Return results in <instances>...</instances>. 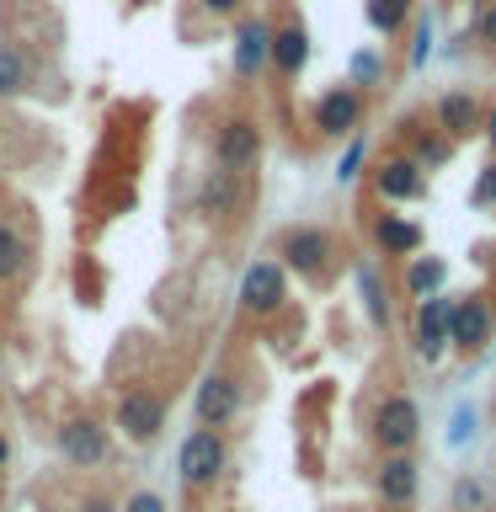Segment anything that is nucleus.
Returning a JSON list of instances; mask_svg holds the SVG:
<instances>
[{
  "mask_svg": "<svg viewBox=\"0 0 496 512\" xmlns=\"http://www.w3.org/2000/svg\"><path fill=\"white\" fill-rule=\"evenodd\" d=\"M27 272H32V240L11 219H0V288L22 283Z\"/></svg>",
  "mask_w": 496,
  "mask_h": 512,
  "instance_id": "obj_19",
  "label": "nucleus"
},
{
  "mask_svg": "<svg viewBox=\"0 0 496 512\" xmlns=\"http://www.w3.org/2000/svg\"><path fill=\"white\" fill-rule=\"evenodd\" d=\"M363 112H368V96L358 86H331V91H320V102H315L310 118H315V134L347 139V134H358Z\"/></svg>",
  "mask_w": 496,
  "mask_h": 512,
  "instance_id": "obj_9",
  "label": "nucleus"
},
{
  "mask_svg": "<svg viewBox=\"0 0 496 512\" xmlns=\"http://www.w3.org/2000/svg\"><path fill=\"white\" fill-rule=\"evenodd\" d=\"M240 310L251 320H272L288 310V272L278 267V256H262V262L246 267V278H240Z\"/></svg>",
  "mask_w": 496,
  "mask_h": 512,
  "instance_id": "obj_6",
  "label": "nucleus"
},
{
  "mask_svg": "<svg viewBox=\"0 0 496 512\" xmlns=\"http://www.w3.org/2000/svg\"><path fill=\"white\" fill-rule=\"evenodd\" d=\"M262 123L251 118V112H230V118H219L214 128V166L219 171H235V176H251L256 166H262Z\"/></svg>",
  "mask_w": 496,
  "mask_h": 512,
  "instance_id": "obj_3",
  "label": "nucleus"
},
{
  "mask_svg": "<svg viewBox=\"0 0 496 512\" xmlns=\"http://www.w3.org/2000/svg\"><path fill=\"white\" fill-rule=\"evenodd\" d=\"M272 70V22L262 16H240L235 22V80H251Z\"/></svg>",
  "mask_w": 496,
  "mask_h": 512,
  "instance_id": "obj_15",
  "label": "nucleus"
},
{
  "mask_svg": "<svg viewBox=\"0 0 496 512\" xmlns=\"http://www.w3.org/2000/svg\"><path fill=\"white\" fill-rule=\"evenodd\" d=\"M358 166H363V139H352V150L342 155V166H336V176H342V182H352V176H358Z\"/></svg>",
  "mask_w": 496,
  "mask_h": 512,
  "instance_id": "obj_29",
  "label": "nucleus"
},
{
  "mask_svg": "<svg viewBox=\"0 0 496 512\" xmlns=\"http://www.w3.org/2000/svg\"><path fill=\"white\" fill-rule=\"evenodd\" d=\"M304 64H310V27L299 16H283L272 27V75L278 80H299Z\"/></svg>",
  "mask_w": 496,
  "mask_h": 512,
  "instance_id": "obj_17",
  "label": "nucleus"
},
{
  "mask_svg": "<svg viewBox=\"0 0 496 512\" xmlns=\"http://www.w3.org/2000/svg\"><path fill=\"white\" fill-rule=\"evenodd\" d=\"M240 379L235 374H208L203 384H198V395H192V416H198V427H214V432H224L240 416Z\"/></svg>",
  "mask_w": 496,
  "mask_h": 512,
  "instance_id": "obj_10",
  "label": "nucleus"
},
{
  "mask_svg": "<svg viewBox=\"0 0 496 512\" xmlns=\"http://www.w3.org/2000/svg\"><path fill=\"white\" fill-rule=\"evenodd\" d=\"M363 16L379 38H400L416 16V0H363Z\"/></svg>",
  "mask_w": 496,
  "mask_h": 512,
  "instance_id": "obj_22",
  "label": "nucleus"
},
{
  "mask_svg": "<svg viewBox=\"0 0 496 512\" xmlns=\"http://www.w3.org/2000/svg\"><path fill=\"white\" fill-rule=\"evenodd\" d=\"M427 54H432V27L422 22V27H416V48H411V64H416V70L427 64Z\"/></svg>",
  "mask_w": 496,
  "mask_h": 512,
  "instance_id": "obj_30",
  "label": "nucleus"
},
{
  "mask_svg": "<svg viewBox=\"0 0 496 512\" xmlns=\"http://www.w3.org/2000/svg\"><path fill=\"white\" fill-rule=\"evenodd\" d=\"M80 512H118V502H112V496H102V491H91L86 502H80Z\"/></svg>",
  "mask_w": 496,
  "mask_h": 512,
  "instance_id": "obj_33",
  "label": "nucleus"
},
{
  "mask_svg": "<svg viewBox=\"0 0 496 512\" xmlns=\"http://www.w3.org/2000/svg\"><path fill=\"white\" fill-rule=\"evenodd\" d=\"M443 283H448V262H443V256H432V251L422 256V251H416L406 262V299L422 304L432 294H443Z\"/></svg>",
  "mask_w": 496,
  "mask_h": 512,
  "instance_id": "obj_21",
  "label": "nucleus"
},
{
  "mask_svg": "<svg viewBox=\"0 0 496 512\" xmlns=\"http://www.w3.org/2000/svg\"><path fill=\"white\" fill-rule=\"evenodd\" d=\"M486 502H491V496H486V486H480V480L464 475L459 486H454V512H480Z\"/></svg>",
  "mask_w": 496,
  "mask_h": 512,
  "instance_id": "obj_26",
  "label": "nucleus"
},
{
  "mask_svg": "<svg viewBox=\"0 0 496 512\" xmlns=\"http://www.w3.org/2000/svg\"><path fill=\"white\" fill-rule=\"evenodd\" d=\"M448 310H454V299H443V294H432L411 310V347L422 363H438L448 352Z\"/></svg>",
  "mask_w": 496,
  "mask_h": 512,
  "instance_id": "obj_13",
  "label": "nucleus"
},
{
  "mask_svg": "<svg viewBox=\"0 0 496 512\" xmlns=\"http://www.w3.org/2000/svg\"><path fill=\"white\" fill-rule=\"evenodd\" d=\"M432 123H438V134L464 144V139H475L480 128H486V102H480L475 91H443L438 107H432Z\"/></svg>",
  "mask_w": 496,
  "mask_h": 512,
  "instance_id": "obj_16",
  "label": "nucleus"
},
{
  "mask_svg": "<svg viewBox=\"0 0 496 512\" xmlns=\"http://www.w3.org/2000/svg\"><path fill=\"white\" fill-rule=\"evenodd\" d=\"M400 139H406V155H411L427 176L443 171L448 160H454V150H459L448 134H438V123H432L427 112H406V118H400Z\"/></svg>",
  "mask_w": 496,
  "mask_h": 512,
  "instance_id": "obj_11",
  "label": "nucleus"
},
{
  "mask_svg": "<svg viewBox=\"0 0 496 512\" xmlns=\"http://www.w3.org/2000/svg\"><path fill=\"white\" fill-rule=\"evenodd\" d=\"M480 134H486V144H491V150H496V102L486 107V128H480Z\"/></svg>",
  "mask_w": 496,
  "mask_h": 512,
  "instance_id": "obj_34",
  "label": "nucleus"
},
{
  "mask_svg": "<svg viewBox=\"0 0 496 512\" xmlns=\"http://www.w3.org/2000/svg\"><path fill=\"white\" fill-rule=\"evenodd\" d=\"M416 486H422V464H416L411 454H379V464H374V496L384 507L406 512L416 502Z\"/></svg>",
  "mask_w": 496,
  "mask_h": 512,
  "instance_id": "obj_14",
  "label": "nucleus"
},
{
  "mask_svg": "<svg viewBox=\"0 0 496 512\" xmlns=\"http://www.w3.org/2000/svg\"><path fill=\"white\" fill-rule=\"evenodd\" d=\"M6 464H11V432L0 427V470H6Z\"/></svg>",
  "mask_w": 496,
  "mask_h": 512,
  "instance_id": "obj_35",
  "label": "nucleus"
},
{
  "mask_svg": "<svg viewBox=\"0 0 496 512\" xmlns=\"http://www.w3.org/2000/svg\"><path fill=\"white\" fill-rule=\"evenodd\" d=\"M198 11H208L214 22H240V16H246V0H198Z\"/></svg>",
  "mask_w": 496,
  "mask_h": 512,
  "instance_id": "obj_28",
  "label": "nucleus"
},
{
  "mask_svg": "<svg viewBox=\"0 0 496 512\" xmlns=\"http://www.w3.org/2000/svg\"><path fill=\"white\" fill-rule=\"evenodd\" d=\"M496 336V310L486 294H464L454 299V310H448V347L464 352V358H475V352H486Z\"/></svg>",
  "mask_w": 496,
  "mask_h": 512,
  "instance_id": "obj_8",
  "label": "nucleus"
},
{
  "mask_svg": "<svg viewBox=\"0 0 496 512\" xmlns=\"http://www.w3.org/2000/svg\"><path fill=\"white\" fill-rule=\"evenodd\" d=\"M118 512H171L160 491H128V502H118Z\"/></svg>",
  "mask_w": 496,
  "mask_h": 512,
  "instance_id": "obj_27",
  "label": "nucleus"
},
{
  "mask_svg": "<svg viewBox=\"0 0 496 512\" xmlns=\"http://www.w3.org/2000/svg\"><path fill=\"white\" fill-rule=\"evenodd\" d=\"M475 203H496V160L480 171V187H475Z\"/></svg>",
  "mask_w": 496,
  "mask_h": 512,
  "instance_id": "obj_31",
  "label": "nucleus"
},
{
  "mask_svg": "<svg viewBox=\"0 0 496 512\" xmlns=\"http://www.w3.org/2000/svg\"><path fill=\"white\" fill-rule=\"evenodd\" d=\"M240 182H246V176H235V171H208L203 187H198V208L208 219L235 214V208H240Z\"/></svg>",
  "mask_w": 496,
  "mask_h": 512,
  "instance_id": "obj_20",
  "label": "nucleus"
},
{
  "mask_svg": "<svg viewBox=\"0 0 496 512\" xmlns=\"http://www.w3.org/2000/svg\"><path fill=\"white\" fill-rule=\"evenodd\" d=\"M224 470H230V438L214 427H192L182 448H176V480H182V491H192V496L214 491Z\"/></svg>",
  "mask_w": 496,
  "mask_h": 512,
  "instance_id": "obj_2",
  "label": "nucleus"
},
{
  "mask_svg": "<svg viewBox=\"0 0 496 512\" xmlns=\"http://www.w3.org/2000/svg\"><path fill=\"white\" fill-rule=\"evenodd\" d=\"M54 443H59V459L70 464V470H96V464H107V454H112V438L96 416H64L54 427Z\"/></svg>",
  "mask_w": 496,
  "mask_h": 512,
  "instance_id": "obj_7",
  "label": "nucleus"
},
{
  "mask_svg": "<svg viewBox=\"0 0 496 512\" xmlns=\"http://www.w3.org/2000/svg\"><path fill=\"white\" fill-rule=\"evenodd\" d=\"M336 262H342V246H336V235L320 230V224H288L278 235V267L299 272L304 283H331Z\"/></svg>",
  "mask_w": 496,
  "mask_h": 512,
  "instance_id": "obj_1",
  "label": "nucleus"
},
{
  "mask_svg": "<svg viewBox=\"0 0 496 512\" xmlns=\"http://www.w3.org/2000/svg\"><path fill=\"white\" fill-rule=\"evenodd\" d=\"M368 438L379 443V454H411L422 438V406L411 395H384L368 416Z\"/></svg>",
  "mask_w": 496,
  "mask_h": 512,
  "instance_id": "obj_4",
  "label": "nucleus"
},
{
  "mask_svg": "<svg viewBox=\"0 0 496 512\" xmlns=\"http://www.w3.org/2000/svg\"><path fill=\"white\" fill-rule=\"evenodd\" d=\"M379 80H384V54H374V48H368V54L352 59V80H347V86L368 91V86H379Z\"/></svg>",
  "mask_w": 496,
  "mask_h": 512,
  "instance_id": "obj_25",
  "label": "nucleus"
},
{
  "mask_svg": "<svg viewBox=\"0 0 496 512\" xmlns=\"http://www.w3.org/2000/svg\"><path fill=\"white\" fill-rule=\"evenodd\" d=\"M374 192H379V203H416V198H427V171L406 150H395V155L374 160Z\"/></svg>",
  "mask_w": 496,
  "mask_h": 512,
  "instance_id": "obj_12",
  "label": "nucleus"
},
{
  "mask_svg": "<svg viewBox=\"0 0 496 512\" xmlns=\"http://www.w3.org/2000/svg\"><path fill=\"white\" fill-rule=\"evenodd\" d=\"M166 395L150 390V384H134V390H123L118 395V411H112V427L123 432L128 443H155L160 432H166Z\"/></svg>",
  "mask_w": 496,
  "mask_h": 512,
  "instance_id": "obj_5",
  "label": "nucleus"
},
{
  "mask_svg": "<svg viewBox=\"0 0 496 512\" xmlns=\"http://www.w3.org/2000/svg\"><path fill=\"white\" fill-rule=\"evenodd\" d=\"M374 251L395 256V262H411V256L422 251V224L406 219V214H379L374 219Z\"/></svg>",
  "mask_w": 496,
  "mask_h": 512,
  "instance_id": "obj_18",
  "label": "nucleus"
},
{
  "mask_svg": "<svg viewBox=\"0 0 496 512\" xmlns=\"http://www.w3.org/2000/svg\"><path fill=\"white\" fill-rule=\"evenodd\" d=\"M358 288H363L368 320H384V315H390V299H384V288H379V267H374V262H358Z\"/></svg>",
  "mask_w": 496,
  "mask_h": 512,
  "instance_id": "obj_24",
  "label": "nucleus"
},
{
  "mask_svg": "<svg viewBox=\"0 0 496 512\" xmlns=\"http://www.w3.org/2000/svg\"><path fill=\"white\" fill-rule=\"evenodd\" d=\"M32 86V64L16 43H0V96H22Z\"/></svg>",
  "mask_w": 496,
  "mask_h": 512,
  "instance_id": "obj_23",
  "label": "nucleus"
},
{
  "mask_svg": "<svg viewBox=\"0 0 496 512\" xmlns=\"http://www.w3.org/2000/svg\"><path fill=\"white\" fill-rule=\"evenodd\" d=\"M475 32H480V38H486V43L496 48V0L486 6V16H480V22H475Z\"/></svg>",
  "mask_w": 496,
  "mask_h": 512,
  "instance_id": "obj_32",
  "label": "nucleus"
}]
</instances>
